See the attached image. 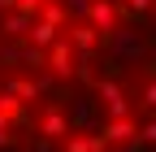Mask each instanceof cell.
Segmentation results:
<instances>
[{"instance_id":"1","label":"cell","mask_w":156,"mask_h":152,"mask_svg":"<svg viewBox=\"0 0 156 152\" xmlns=\"http://www.w3.org/2000/svg\"><path fill=\"white\" fill-rule=\"evenodd\" d=\"M104 44H108V61H143L152 39H143L139 22H117L104 35Z\"/></svg>"},{"instance_id":"2","label":"cell","mask_w":156,"mask_h":152,"mask_svg":"<svg viewBox=\"0 0 156 152\" xmlns=\"http://www.w3.org/2000/svg\"><path fill=\"white\" fill-rule=\"evenodd\" d=\"M95 100L108 109V118H130V100H126V91H122L117 78H100L95 83Z\"/></svg>"},{"instance_id":"3","label":"cell","mask_w":156,"mask_h":152,"mask_svg":"<svg viewBox=\"0 0 156 152\" xmlns=\"http://www.w3.org/2000/svg\"><path fill=\"white\" fill-rule=\"evenodd\" d=\"M48 70L56 74V78H69V74L78 70V48H74L69 35H65V39H56V44L48 48Z\"/></svg>"},{"instance_id":"4","label":"cell","mask_w":156,"mask_h":152,"mask_svg":"<svg viewBox=\"0 0 156 152\" xmlns=\"http://www.w3.org/2000/svg\"><path fill=\"white\" fill-rule=\"evenodd\" d=\"M117 13H122V5H117V0H95L91 13H87V22L100 31V35H108V31L117 26Z\"/></svg>"},{"instance_id":"5","label":"cell","mask_w":156,"mask_h":152,"mask_svg":"<svg viewBox=\"0 0 156 152\" xmlns=\"http://www.w3.org/2000/svg\"><path fill=\"white\" fill-rule=\"evenodd\" d=\"M56 39H61V26L48 22V17H35L30 31H26V44H35V48H52Z\"/></svg>"},{"instance_id":"6","label":"cell","mask_w":156,"mask_h":152,"mask_svg":"<svg viewBox=\"0 0 156 152\" xmlns=\"http://www.w3.org/2000/svg\"><path fill=\"white\" fill-rule=\"evenodd\" d=\"M65 31H69V39H74V48H78V52H95V48H100V39H104V35L95 31L91 22H69Z\"/></svg>"},{"instance_id":"7","label":"cell","mask_w":156,"mask_h":152,"mask_svg":"<svg viewBox=\"0 0 156 152\" xmlns=\"http://www.w3.org/2000/svg\"><path fill=\"white\" fill-rule=\"evenodd\" d=\"M100 135H104L108 143H134V139H139V126H134L130 118H108Z\"/></svg>"},{"instance_id":"8","label":"cell","mask_w":156,"mask_h":152,"mask_svg":"<svg viewBox=\"0 0 156 152\" xmlns=\"http://www.w3.org/2000/svg\"><path fill=\"white\" fill-rule=\"evenodd\" d=\"M39 135H44V139H65V135H69V113L48 109L44 122H39Z\"/></svg>"},{"instance_id":"9","label":"cell","mask_w":156,"mask_h":152,"mask_svg":"<svg viewBox=\"0 0 156 152\" xmlns=\"http://www.w3.org/2000/svg\"><path fill=\"white\" fill-rule=\"evenodd\" d=\"M30 22H35V17H30V13H22V9H9V13H0V31L9 35V39H22V35L30 31Z\"/></svg>"},{"instance_id":"10","label":"cell","mask_w":156,"mask_h":152,"mask_svg":"<svg viewBox=\"0 0 156 152\" xmlns=\"http://www.w3.org/2000/svg\"><path fill=\"white\" fill-rule=\"evenodd\" d=\"M108 139L104 135H87V130H78V135H65V152H104Z\"/></svg>"},{"instance_id":"11","label":"cell","mask_w":156,"mask_h":152,"mask_svg":"<svg viewBox=\"0 0 156 152\" xmlns=\"http://www.w3.org/2000/svg\"><path fill=\"white\" fill-rule=\"evenodd\" d=\"M69 126L74 130H91L95 126V104L91 100H74L69 104Z\"/></svg>"},{"instance_id":"12","label":"cell","mask_w":156,"mask_h":152,"mask_svg":"<svg viewBox=\"0 0 156 152\" xmlns=\"http://www.w3.org/2000/svg\"><path fill=\"white\" fill-rule=\"evenodd\" d=\"M117 5H122L126 22H139V17H147V13H152V5H156V0H117Z\"/></svg>"},{"instance_id":"13","label":"cell","mask_w":156,"mask_h":152,"mask_svg":"<svg viewBox=\"0 0 156 152\" xmlns=\"http://www.w3.org/2000/svg\"><path fill=\"white\" fill-rule=\"evenodd\" d=\"M22 65H30V70L48 65V48H35V44H26V48H22Z\"/></svg>"},{"instance_id":"14","label":"cell","mask_w":156,"mask_h":152,"mask_svg":"<svg viewBox=\"0 0 156 152\" xmlns=\"http://www.w3.org/2000/svg\"><path fill=\"white\" fill-rule=\"evenodd\" d=\"M61 5L69 9V17H74V22H87V13H91V5H95V0H61Z\"/></svg>"},{"instance_id":"15","label":"cell","mask_w":156,"mask_h":152,"mask_svg":"<svg viewBox=\"0 0 156 152\" xmlns=\"http://www.w3.org/2000/svg\"><path fill=\"white\" fill-rule=\"evenodd\" d=\"M139 143H156V118H147L139 126Z\"/></svg>"},{"instance_id":"16","label":"cell","mask_w":156,"mask_h":152,"mask_svg":"<svg viewBox=\"0 0 156 152\" xmlns=\"http://www.w3.org/2000/svg\"><path fill=\"white\" fill-rule=\"evenodd\" d=\"M143 109H152V113H156V78H147V83H143Z\"/></svg>"},{"instance_id":"17","label":"cell","mask_w":156,"mask_h":152,"mask_svg":"<svg viewBox=\"0 0 156 152\" xmlns=\"http://www.w3.org/2000/svg\"><path fill=\"white\" fill-rule=\"evenodd\" d=\"M44 5H48V0H17V9H22V13H30V17H39V13H44Z\"/></svg>"},{"instance_id":"18","label":"cell","mask_w":156,"mask_h":152,"mask_svg":"<svg viewBox=\"0 0 156 152\" xmlns=\"http://www.w3.org/2000/svg\"><path fill=\"white\" fill-rule=\"evenodd\" d=\"M26 152H56V148H52V143H48V139H44V135H39V139H35V143H30V148H26Z\"/></svg>"},{"instance_id":"19","label":"cell","mask_w":156,"mask_h":152,"mask_svg":"<svg viewBox=\"0 0 156 152\" xmlns=\"http://www.w3.org/2000/svg\"><path fill=\"white\" fill-rule=\"evenodd\" d=\"M9 9H17V0H0V13H9Z\"/></svg>"},{"instance_id":"20","label":"cell","mask_w":156,"mask_h":152,"mask_svg":"<svg viewBox=\"0 0 156 152\" xmlns=\"http://www.w3.org/2000/svg\"><path fill=\"white\" fill-rule=\"evenodd\" d=\"M147 52H152V56H156V39H152V44H147Z\"/></svg>"}]
</instances>
